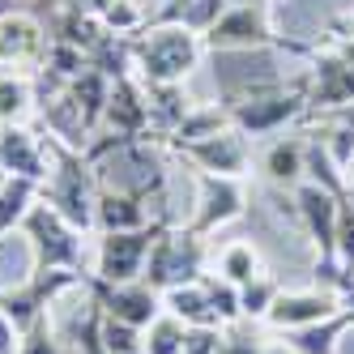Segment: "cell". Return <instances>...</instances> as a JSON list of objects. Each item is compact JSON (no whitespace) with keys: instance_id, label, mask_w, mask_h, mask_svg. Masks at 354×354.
<instances>
[{"instance_id":"26","label":"cell","mask_w":354,"mask_h":354,"mask_svg":"<svg viewBox=\"0 0 354 354\" xmlns=\"http://www.w3.org/2000/svg\"><path fill=\"white\" fill-rule=\"evenodd\" d=\"M0 354H17V328L5 316V308H0Z\"/></svg>"},{"instance_id":"10","label":"cell","mask_w":354,"mask_h":354,"mask_svg":"<svg viewBox=\"0 0 354 354\" xmlns=\"http://www.w3.org/2000/svg\"><path fill=\"white\" fill-rule=\"evenodd\" d=\"M196 188H201V205H196V218L188 222V231L196 235H209L218 226L235 222L243 214V188L231 175H209V171H196Z\"/></svg>"},{"instance_id":"7","label":"cell","mask_w":354,"mask_h":354,"mask_svg":"<svg viewBox=\"0 0 354 354\" xmlns=\"http://www.w3.org/2000/svg\"><path fill=\"white\" fill-rule=\"evenodd\" d=\"M299 94H243L235 98L231 107H226V120H231V129H239L243 137H269L277 133L286 120L299 115Z\"/></svg>"},{"instance_id":"2","label":"cell","mask_w":354,"mask_h":354,"mask_svg":"<svg viewBox=\"0 0 354 354\" xmlns=\"http://www.w3.org/2000/svg\"><path fill=\"white\" fill-rule=\"evenodd\" d=\"M129 56L145 82H184L201 60V35L188 26H149L129 39Z\"/></svg>"},{"instance_id":"24","label":"cell","mask_w":354,"mask_h":354,"mask_svg":"<svg viewBox=\"0 0 354 354\" xmlns=\"http://www.w3.org/2000/svg\"><path fill=\"white\" fill-rule=\"evenodd\" d=\"M184 354H222V324H188Z\"/></svg>"},{"instance_id":"20","label":"cell","mask_w":354,"mask_h":354,"mask_svg":"<svg viewBox=\"0 0 354 354\" xmlns=\"http://www.w3.org/2000/svg\"><path fill=\"white\" fill-rule=\"evenodd\" d=\"M17 354H64V337H60V328L52 324V308L39 312L17 333Z\"/></svg>"},{"instance_id":"1","label":"cell","mask_w":354,"mask_h":354,"mask_svg":"<svg viewBox=\"0 0 354 354\" xmlns=\"http://www.w3.org/2000/svg\"><path fill=\"white\" fill-rule=\"evenodd\" d=\"M43 145H47V158H52V171H47V180L39 188V201H47L68 226L94 231V201H98L94 162L77 145H68V141H60L52 133L43 137Z\"/></svg>"},{"instance_id":"23","label":"cell","mask_w":354,"mask_h":354,"mask_svg":"<svg viewBox=\"0 0 354 354\" xmlns=\"http://www.w3.org/2000/svg\"><path fill=\"white\" fill-rule=\"evenodd\" d=\"M273 299H277V282H269L265 273H257L248 286H239V316L265 320V312L273 308Z\"/></svg>"},{"instance_id":"6","label":"cell","mask_w":354,"mask_h":354,"mask_svg":"<svg viewBox=\"0 0 354 354\" xmlns=\"http://www.w3.org/2000/svg\"><path fill=\"white\" fill-rule=\"evenodd\" d=\"M52 35L43 30V21L26 9H9L0 13V68L9 73H30L43 68Z\"/></svg>"},{"instance_id":"27","label":"cell","mask_w":354,"mask_h":354,"mask_svg":"<svg viewBox=\"0 0 354 354\" xmlns=\"http://www.w3.org/2000/svg\"><path fill=\"white\" fill-rule=\"evenodd\" d=\"M346 188H354V162H350V180H346Z\"/></svg>"},{"instance_id":"16","label":"cell","mask_w":354,"mask_h":354,"mask_svg":"<svg viewBox=\"0 0 354 354\" xmlns=\"http://www.w3.org/2000/svg\"><path fill=\"white\" fill-rule=\"evenodd\" d=\"M350 328V316H346V308L337 312V316H328V320H320V324H303V328H290L286 333V346L295 350V354H333L337 350V337Z\"/></svg>"},{"instance_id":"22","label":"cell","mask_w":354,"mask_h":354,"mask_svg":"<svg viewBox=\"0 0 354 354\" xmlns=\"http://www.w3.org/2000/svg\"><path fill=\"white\" fill-rule=\"evenodd\" d=\"M269 346L261 342V333H257V320H248V316H239V320H231V324H222V354H265Z\"/></svg>"},{"instance_id":"18","label":"cell","mask_w":354,"mask_h":354,"mask_svg":"<svg viewBox=\"0 0 354 354\" xmlns=\"http://www.w3.org/2000/svg\"><path fill=\"white\" fill-rule=\"evenodd\" d=\"M30 82L26 73H9L0 68V124H21L30 115Z\"/></svg>"},{"instance_id":"21","label":"cell","mask_w":354,"mask_h":354,"mask_svg":"<svg viewBox=\"0 0 354 354\" xmlns=\"http://www.w3.org/2000/svg\"><path fill=\"white\" fill-rule=\"evenodd\" d=\"M184 328H188L184 320H175V316L162 308V316L141 333L145 354H184Z\"/></svg>"},{"instance_id":"12","label":"cell","mask_w":354,"mask_h":354,"mask_svg":"<svg viewBox=\"0 0 354 354\" xmlns=\"http://www.w3.org/2000/svg\"><path fill=\"white\" fill-rule=\"evenodd\" d=\"M0 171L5 175H26V180H47L52 158H47L43 137H35L21 124H0Z\"/></svg>"},{"instance_id":"13","label":"cell","mask_w":354,"mask_h":354,"mask_svg":"<svg viewBox=\"0 0 354 354\" xmlns=\"http://www.w3.org/2000/svg\"><path fill=\"white\" fill-rule=\"evenodd\" d=\"M145 196H149V192H120V188H111V184H98L94 231H98V235H111V231H137V226H149Z\"/></svg>"},{"instance_id":"5","label":"cell","mask_w":354,"mask_h":354,"mask_svg":"<svg viewBox=\"0 0 354 354\" xmlns=\"http://www.w3.org/2000/svg\"><path fill=\"white\" fill-rule=\"evenodd\" d=\"M171 226V218H154L149 226H137V231H111L98 235V252H94V282L103 286H124V282H141L145 261L154 239Z\"/></svg>"},{"instance_id":"25","label":"cell","mask_w":354,"mask_h":354,"mask_svg":"<svg viewBox=\"0 0 354 354\" xmlns=\"http://www.w3.org/2000/svg\"><path fill=\"white\" fill-rule=\"evenodd\" d=\"M73 9H82L86 17H94V21H107L111 17V9H120V0H68Z\"/></svg>"},{"instance_id":"3","label":"cell","mask_w":354,"mask_h":354,"mask_svg":"<svg viewBox=\"0 0 354 354\" xmlns=\"http://www.w3.org/2000/svg\"><path fill=\"white\" fill-rule=\"evenodd\" d=\"M21 235L30 243V273H47V269H77L86 273V248H82V231L68 226L47 201H35V209L21 222Z\"/></svg>"},{"instance_id":"14","label":"cell","mask_w":354,"mask_h":354,"mask_svg":"<svg viewBox=\"0 0 354 354\" xmlns=\"http://www.w3.org/2000/svg\"><path fill=\"white\" fill-rule=\"evenodd\" d=\"M209 47H257L265 43V17L261 9H252V5H235V9H226L214 26L205 30Z\"/></svg>"},{"instance_id":"17","label":"cell","mask_w":354,"mask_h":354,"mask_svg":"<svg viewBox=\"0 0 354 354\" xmlns=\"http://www.w3.org/2000/svg\"><path fill=\"white\" fill-rule=\"evenodd\" d=\"M265 171H269L273 184H295L299 175L308 171V141H299V137L273 141L265 149Z\"/></svg>"},{"instance_id":"8","label":"cell","mask_w":354,"mask_h":354,"mask_svg":"<svg viewBox=\"0 0 354 354\" xmlns=\"http://www.w3.org/2000/svg\"><path fill=\"white\" fill-rule=\"evenodd\" d=\"M90 290L98 299V308H103V316L124 320V324H133V328H149L162 316V295L154 286H145V282L103 286V282H94V277H90Z\"/></svg>"},{"instance_id":"19","label":"cell","mask_w":354,"mask_h":354,"mask_svg":"<svg viewBox=\"0 0 354 354\" xmlns=\"http://www.w3.org/2000/svg\"><path fill=\"white\" fill-rule=\"evenodd\" d=\"M218 277H226L231 286H248L252 277L261 273V257H257V248L252 243H226L218 252Z\"/></svg>"},{"instance_id":"9","label":"cell","mask_w":354,"mask_h":354,"mask_svg":"<svg viewBox=\"0 0 354 354\" xmlns=\"http://www.w3.org/2000/svg\"><path fill=\"white\" fill-rule=\"evenodd\" d=\"M180 154L196 167V171H209V175H231V180H239V175L248 171V141L239 129H218L209 137L201 141H188V145H175Z\"/></svg>"},{"instance_id":"4","label":"cell","mask_w":354,"mask_h":354,"mask_svg":"<svg viewBox=\"0 0 354 354\" xmlns=\"http://www.w3.org/2000/svg\"><path fill=\"white\" fill-rule=\"evenodd\" d=\"M205 235L188 231V226H167V231L154 239L149 248V261H145V273L141 282L154 286L158 295L175 290V286H188L205 273Z\"/></svg>"},{"instance_id":"15","label":"cell","mask_w":354,"mask_h":354,"mask_svg":"<svg viewBox=\"0 0 354 354\" xmlns=\"http://www.w3.org/2000/svg\"><path fill=\"white\" fill-rule=\"evenodd\" d=\"M39 180H26V175H5L0 180V239L21 231V222H26V214L35 209L39 201Z\"/></svg>"},{"instance_id":"28","label":"cell","mask_w":354,"mask_h":354,"mask_svg":"<svg viewBox=\"0 0 354 354\" xmlns=\"http://www.w3.org/2000/svg\"><path fill=\"white\" fill-rule=\"evenodd\" d=\"M350 295H354V277H350Z\"/></svg>"},{"instance_id":"11","label":"cell","mask_w":354,"mask_h":354,"mask_svg":"<svg viewBox=\"0 0 354 354\" xmlns=\"http://www.w3.org/2000/svg\"><path fill=\"white\" fill-rule=\"evenodd\" d=\"M342 312V295L337 290H303V295H282L277 290L273 308L265 312V324L273 328H303V324H320L328 316Z\"/></svg>"}]
</instances>
